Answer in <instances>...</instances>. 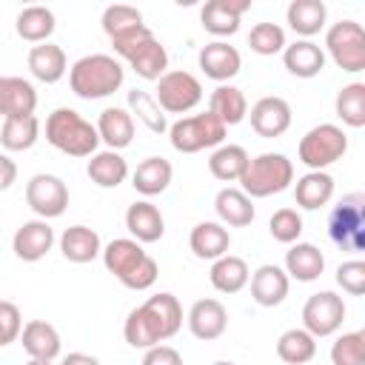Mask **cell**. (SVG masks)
<instances>
[{"label": "cell", "mask_w": 365, "mask_h": 365, "mask_svg": "<svg viewBox=\"0 0 365 365\" xmlns=\"http://www.w3.org/2000/svg\"><path fill=\"white\" fill-rule=\"evenodd\" d=\"M180 328H182L180 299L168 291H160V294L148 297L143 305H137L134 311H128L125 325H123V336L131 348L148 351V348L171 339Z\"/></svg>", "instance_id": "obj_1"}, {"label": "cell", "mask_w": 365, "mask_h": 365, "mask_svg": "<svg viewBox=\"0 0 365 365\" xmlns=\"http://www.w3.org/2000/svg\"><path fill=\"white\" fill-rule=\"evenodd\" d=\"M103 265L108 274H114L131 291H148L160 277L157 259L151 254H145L143 242H137L134 237L111 240L103 248Z\"/></svg>", "instance_id": "obj_2"}, {"label": "cell", "mask_w": 365, "mask_h": 365, "mask_svg": "<svg viewBox=\"0 0 365 365\" xmlns=\"http://www.w3.org/2000/svg\"><path fill=\"white\" fill-rule=\"evenodd\" d=\"M125 80V68L111 54H86L68 71V86L80 100H103Z\"/></svg>", "instance_id": "obj_3"}, {"label": "cell", "mask_w": 365, "mask_h": 365, "mask_svg": "<svg viewBox=\"0 0 365 365\" xmlns=\"http://www.w3.org/2000/svg\"><path fill=\"white\" fill-rule=\"evenodd\" d=\"M46 140L48 145H54L68 157H94L97 145L103 143L97 125H91L80 111L66 106L54 108L46 117Z\"/></svg>", "instance_id": "obj_4"}, {"label": "cell", "mask_w": 365, "mask_h": 365, "mask_svg": "<svg viewBox=\"0 0 365 365\" xmlns=\"http://www.w3.org/2000/svg\"><path fill=\"white\" fill-rule=\"evenodd\" d=\"M111 46H114V54L120 60H125L137 77L157 83L163 74H168V51L154 37V31L148 26L134 29V31L111 40Z\"/></svg>", "instance_id": "obj_5"}, {"label": "cell", "mask_w": 365, "mask_h": 365, "mask_svg": "<svg viewBox=\"0 0 365 365\" xmlns=\"http://www.w3.org/2000/svg\"><path fill=\"white\" fill-rule=\"evenodd\" d=\"M294 182V163L285 154L277 151H265L259 157H251L240 185L251 200H262L271 194L285 191Z\"/></svg>", "instance_id": "obj_6"}, {"label": "cell", "mask_w": 365, "mask_h": 365, "mask_svg": "<svg viewBox=\"0 0 365 365\" xmlns=\"http://www.w3.org/2000/svg\"><path fill=\"white\" fill-rule=\"evenodd\" d=\"M328 237L339 251H365V194H345L328 214Z\"/></svg>", "instance_id": "obj_7"}, {"label": "cell", "mask_w": 365, "mask_h": 365, "mask_svg": "<svg viewBox=\"0 0 365 365\" xmlns=\"http://www.w3.org/2000/svg\"><path fill=\"white\" fill-rule=\"evenodd\" d=\"M225 131H228V125L214 111H202V114L180 117L177 123H171L168 140H171L174 151L197 154L202 148H220L225 143Z\"/></svg>", "instance_id": "obj_8"}, {"label": "cell", "mask_w": 365, "mask_h": 365, "mask_svg": "<svg viewBox=\"0 0 365 365\" xmlns=\"http://www.w3.org/2000/svg\"><path fill=\"white\" fill-rule=\"evenodd\" d=\"M348 151V137L339 125L334 123H319L314 125L302 140H299V163L308 165V171H325L336 160H342Z\"/></svg>", "instance_id": "obj_9"}, {"label": "cell", "mask_w": 365, "mask_h": 365, "mask_svg": "<svg viewBox=\"0 0 365 365\" xmlns=\"http://www.w3.org/2000/svg\"><path fill=\"white\" fill-rule=\"evenodd\" d=\"M325 51L336 68L356 74L365 71V29L356 20H339L325 31Z\"/></svg>", "instance_id": "obj_10"}, {"label": "cell", "mask_w": 365, "mask_h": 365, "mask_svg": "<svg viewBox=\"0 0 365 365\" xmlns=\"http://www.w3.org/2000/svg\"><path fill=\"white\" fill-rule=\"evenodd\" d=\"M154 97H157V103L163 106L165 114H188L202 100V83L191 71L174 68V71H168L157 80Z\"/></svg>", "instance_id": "obj_11"}, {"label": "cell", "mask_w": 365, "mask_h": 365, "mask_svg": "<svg viewBox=\"0 0 365 365\" xmlns=\"http://www.w3.org/2000/svg\"><path fill=\"white\" fill-rule=\"evenodd\" d=\"M342 319H345V302L336 291H317L302 305V328L317 339L336 334L342 328Z\"/></svg>", "instance_id": "obj_12"}, {"label": "cell", "mask_w": 365, "mask_h": 365, "mask_svg": "<svg viewBox=\"0 0 365 365\" xmlns=\"http://www.w3.org/2000/svg\"><path fill=\"white\" fill-rule=\"evenodd\" d=\"M26 202L40 220H54L68 208V188L54 174H34L26 182Z\"/></svg>", "instance_id": "obj_13"}, {"label": "cell", "mask_w": 365, "mask_h": 365, "mask_svg": "<svg viewBox=\"0 0 365 365\" xmlns=\"http://www.w3.org/2000/svg\"><path fill=\"white\" fill-rule=\"evenodd\" d=\"M248 120H251V128L265 137V140H274V137H282L288 128H291V106L288 100L271 94V97H259L251 111H248Z\"/></svg>", "instance_id": "obj_14"}, {"label": "cell", "mask_w": 365, "mask_h": 365, "mask_svg": "<svg viewBox=\"0 0 365 365\" xmlns=\"http://www.w3.org/2000/svg\"><path fill=\"white\" fill-rule=\"evenodd\" d=\"M251 9V0H208L200 9V23L214 37H231L240 29V17Z\"/></svg>", "instance_id": "obj_15"}, {"label": "cell", "mask_w": 365, "mask_h": 365, "mask_svg": "<svg viewBox=\"0 0 365 365\" xmlns=\"http://www.w3.org/2000/svg\"><path fill=\"white\" fill-rule=\"evenodd\" d=\"M54 245V228L48 225V220H29L14 231L11 248L14 257L23 262H37L43 259Z\"/></svg>", "instance_id": "obj_16"}, {"label": "cell", "mask_w": 365, "mask_h": 365, "mask_svg": "<svg viewBox=\"0 0 365 365\" xmlns=\"http://www.w3.org/2000/svg\"><path fill=\"white\" fill-rule=\"evenodd\" d=\"M188 331L202 339V342H211V339H220L228 328V311L220 299L214 297H205V299H197L188 311Z\"/></svg>", "instance_id": "obj_17"}, {"label": "cell", "mask_w": 365, "mask_h": 365, "mask_svg": "<svg viewBox=\"0 0 365 365\" xmlns=\"http://www.w3.org/2000/svg\"><path fill=\"white\" fill-rule=\"evenodd\" d=\"M197 63H200L202 74L211 77V80H217L220 86L228 83L231 77H237L240 68H242V57H240V51H237L234 46H228L225 40L205 43V46L200 48Z\"/></svg>", "instance_id": "obj_18"}, {"label": "cell", "mask_w": 365, "mask_h": 365, "mask_svg": "<svg viewBox=\"0 0 365 365\" xmlns=\"http://www.w3.org/2000/svg\"><path fill=\"white\" fill-rule=\"evenodd\" d=\"M288 288H291L288 271L279 268V265H274V262H265V265H259L251 274V299L257 305H262V308L279 305L288 297Z\"/></svg>", "instance_id": "obj_19"}, {"label": "cell", "mask_w": 365, "mask_h": 365, "mask_svg": "<svg viewBox=\"0 0 365 365\" xmlns=\"http://www.w3.org/2000/svg\"><path fill=\"white\" fill-rule=\"evenodd\" d=\"M125 228H128V234L137 242L148 245V242L163 240V234H165V217H163V211L154 202L137 200V202H131L125 208Z\"/></svg>", "instance_id": "obj_20"}, {"label": "cell", "mask_w": 365, "mask_h": 365, "mask_svg": "<svg viewBox=\"0 0 365 365\" xmlns=\"http://www.w3.org/2000/svg\"><path fill=\"white\" fill-rule=\"evenodd\" d=\"M188 245L194 251L197 259H220L228 254L231 248V234H228V225L222 222H214V220H205V222H197L188 234Z\"/></svg>", "instance_id": "obj_21"}, {"label": "cell", "mask_w": 365, "mask_h": 365, "mask_svg": "<svg viewBox=\"0 0 365 365\" xmlns=\"http://www.w3.org/2000/svg\"><path fill=\"white\" fill-rule=\"evenodd\" d=\"M60 251L68 262H77V265H86L97 257H103V242H100V234L88 225H68L63 234H60Z\"/></svg>", "instance_id": "obj_22"}, {"label": "cell", "mask_w": 365, "mask_h": 365, "mask_svg": "<svg viewBox=\"0 0 365 365\" xmlns=\"http://www.w3.org/2000/svg\"><path fill=\"white\" fill-rule=\"evenodd\" d=\"M26 63H29V71H31L40 83H48V86L57 83V80H63L66 71H71V68H68V57H66V51H63L57 43L31 46Z\"/></svg>", "instance_id": "obj_23"}, {"label": "cell", "mask_w": 365, "mask_h": 365, "mask_svg": "<svg viewBox=\"0 0 365 365\" xmlns=\"http://www.w3.org/2000/svg\"><path fill=\"white\" fill-rule=\"evenodd\" d=\"M0 108L3 117H31L37 108V91L23 77H0Z\"/></svg>", "instance_id": "obj_24"}, {"label": "cell", "mask_w": 365, "mask_h": 365, "mask_svg": "<svg viewBox=\"0 0 365 365\" xmlns=\"http://www.w3.org/2000/svg\"><path fill=\"white\" fill-rule=\"evenodd\" d=\"M97 131H100V140L111 151H120V148L131 145V140H134V114L128 108L108 106L97 117Z\"/></svg>", "instance_id": "obj_25"}, {"label": "cell", "mask_w": 365, "mask_h": 365, "mask_svg": "<svg viewBox=\"0 0 365 365\" xmlns=\"http://www.w3.org/2000/svg\"><path fill=\"white\" fill-rule=\"evenodd\" d=\"M214 211L220 217L222 225L228 228H245L254 222V202L242 188H220L214 197Z\"/></svg>", "instance_id": "obj_26"}, {"label": "cell", "mask_w": 365, "mask_h": 365, "mask_svg": "<svg viewBox=\"0 0 365 365\" xmlns=\"http://www.w3.org/2000/svg\"><path fill=\"white\" fill-rule=\"evenodd\" d=\"M285 271L297 282H314L325 271V254L314 242H294L285 251Z\"/></svg>", "instance_id": "obj_27"}, {"label": "cell", "mask_w": 365, "mask_h": 365, "mask_svg": "<svg viewBox=\"0 0 365 365\" xmlns=\"http://www.w3.org/2000/svg\"><path fill=\"white\" fill-rule=\"evenodd\" d=\"M23 351L29 354V359H57L60 356V334L51 322L46 319H29L23 325Z\"/></svg>", "instance_id": "obj_28"}, {"label": "cell", "mask_w": 365, "mask_h": 365, "mask_svg": "<svg viewBox=\"0 0 365 365\" xmlns=\"http://www.w3.org/2000/svg\"><path fill=\"white\" fill-rule=\"evenodd\" d=\"M285 20L294 34H299L302 40H311L314 34L325 29L328 9L322 0H291L285 9Z\"/></svg>", "instance_id": "obj_29"}, {"label": "cell", "mask_w": 365, "mask_h": 365, "mask_svg": "<svg viewBox=\"0 0 365 365\" xmlns=\"http://www.w3.org/2000/svg\"><path fill=\"white\" fill-rule=\"evenodd\" d=\"M282 63L294 77L311 80L325 68V51L314 40H294L291 46H285Z\"/></svg>", "instance_id": "obj_30"}, {"label": "cell", "mask_w": 365, "mask_h": 365, "mask_svg": "<svg viewBox=\"0 0 365 365\" xmlns=\"http://www.w3.org/2000/svg\"><path fill=\"white\" fill-rule=\"evenodd\" d=\"M171 177H174V168H171V163L165 157H145L134 168L131 185L143 197H157V194H163L171 185Z\"/></svg>", "instance_id": "obj_31"}, {"label": "cell", "mask_w": 365, "mask_h": 365, "mask_svg": "<svg viewBox=\"0 0 365 365\" xmlns=\"http://www.w3.org/2000/svg\"><path fill=\"white\" fill-rule=\"evenodd\" d=\"M334 197V177L328 171H308L294 185V200L305 211H317L328 205Z\"/></svg>", "instance_id": "obj_32"}, {"label": "cell", "mask_w": 365, "mask_h": 365, "mask_svg": "<svg viewBox=\"0 0 365 365\" xmlns=\"http://www.w3.org/2000/svg\"><path fill=\"white\" fill-rule=\"evenodd\" d=\"M208 279H211V285L220 294H237V291H242L251 282V271H248V262L242 257L225 254V257H220V259L211 262Z\"/></svg>", "instance_id": "obj_33"}, {"label": "cell", "mask_w": 365, "mask_h": 365, "mask_svg": "<svg viewBox=\"0 0 365 365\" xmlns=\"http://www.w3.org/2000/svg\"><path fill=\"white\" fill-rule=\"evenodd\" d=\"M248 163H251V157H248V151H245L242 145L222 143L220 148L211 151V157H208V171H211L217 180H222V182H240L242 174H245V168H248Z\"/></svg>", "instance_id": "obj_34"}, {"label": "cell", "mask_w": 365, "mask_h": 365, "mask_svg": "<svg viewBox=\"0 0 365 365\" xmlns=\"http://www.w3.org/2000/svg\"><path fill=\"white\" fill-rule=\"evenodd\" d=\"M86 174H88V180H91L94 185H100V188H117V185L125 182V177H128V163L123 160L120 151L106 148V151H97V154L88 160Z\"/></svg>", "instance_id": "obj_35"}, {"label": "cell", "mask_w": 365, "mask_h": 365, "mask_svg": "<svg viewBox=\"0 0 365 365\" xmlns=\"http://www.w3.org/2000/svg\"><path fill=\"white\" fill-rule=\"evenodd\" d=\"M208 111H214L225 125H237L248 117V100L242 94V88L231 86V83H222L211 91L208 97Z\"/></svg>", "instance_id": "obj_36"}, {"label": "cell", "mask_w": 365, "mask_h": 365, "mask_svg": "<svg viewBox=\"0 0 365 365\" xmlns=\"http://www.w3.org/2000/svg\"><path fill=\"white\" fill-rule=\"evenodd\" d=\"M54 11L48 9V6H26L20 14H17V20H14V29H17V34L23 37V40H29V43H48V37L54 34Z\"/></svg>", "instance_id": "obj_37"}, {"label": "cell", "mask_w": 365, "mask_h": 365, "mask_svg": "<svg viewBox=\"0 0 365 365\" xmlns=\"http://www.w3.org/2000/svg\"><path fill=\"white\" fill-rule=\"evenodd\" d=\"M277 356L285 365H305L317 356V336L305 328H288L277 339Z\"/></svg>", "instance_id": "obj_38"}, {"label": "cell", "mask_w": 365, "mask_h": 365, "mask_svg": "<svg viewBox=\"0 0 365 365\" xmlns=\"http://www.w3.org/2000/svg\"><path fill=\"white\" fill-rule=\"evenodd\" d=\"M40 140V120L31 117H3L0 145L6 151H29Z\"/></svg>", "instance_id": "obj_39"}, {"label": "cell", "mask_w": 365, "mask_h": 365, "mask_svg": "<svg viewBox=\"0 0 365 365\" xmlns=\"http://www.w3.org/2000/svg\"><path fill=\"white\" fill-rule=\"evenodd\" d=\"M128 111L131 114H137V120L148 128V131H154V134H165L171 125H168V120H165V111H163V106L157 103V97L154 94H148V91H140V88H131L128 91Z\"/></svg>", "instance_id": "obj_40"}, {"label": "cell", "mask_w": 365, "mask_h": 365, "mask_svg": "<svg viewBox=\"0 0 365 365\" xmlns=\"http://www.w3.org/2000/svg\"><path fill=\"white\" fill-rule=\"evenodd\" d=\"M336 117L351 125V128H362L365 125V83H348L336 91Z\"/></svg>", "instance_id": "obj_41"}, {"label": "cell", "mask_w": 365, "mask_h": 365, "mask_svg": "<svg viewBox=\"0 0 365 365\" xmlns=\"http://www.w3.org/2000/svg\"><path fill=\"white\" fill-rule=\"evenodd\" d=\"M100 23H103V31H106L111 40H117V37H123V34H128V31L145 26V23H143V11L134 9V6H125V3L106 6Z\"/></svg>", "instance_id": "obj_42"}, {"label": "cell", "mask_w": 365, "mask_h": 365, "mask_svg": "<svg viewBox=\"0 0 365 365\" xmlns=\"http://www.w3.org/2000/svg\"><path fill=\"white\" fill-rule=\"evenodd\" d=\"M248 46L254 54H262V57H271V54H279L285 51V29L279 23H257L251 31H248Z\"/></svg>", "instance_id": "obj_43"}, {"label": "cell", "mask_w": 365, "mask_h": 365, "mask_svg": "<svg viewBox=\"0 0 365 365\" xmlns=\"http://www.w3.org/2000/svg\"><path fill=\"white\" fill-rule=\"evenodd\" d=\"M268 231L277 242L282 245H294L299 242V234H302V217L297 208H277L268 220Z\"/></svg>", "instance_id": "obj_44"}, {"label": "cell", "mask_w": 365, "mask_h": 365, "mask_svg": "<svg viewBox=\"0 0 365 365\" xmlns=\"http://www.w3.org/2000/svg\"><path fill=\"white\" fill-rule=\"evenodd\" d=\"M331 365H365V339L359 331L336 336L331 345Z\"/></svg>", "instance_id": "obj_45"}, {"label": "cell", "mask_w": 365, "mask_h": 365, "mask_svg": "<svg viewBox=\"0 0 365 365\" xmlns=\"http://www.w3.org/2000/svg\"><path fill=\"white\" fill-rule=\"evenodd\" d=\"M336 285L351 297H365V259H348L336 268Z\"/></svg>", "instance_id": "obj_46"}, {"label": "cell", "mask_w": 365, "mask_h": 365, "mask_svg": "<svg viewBox=\"0 0 365 365\" xmlns=\"http://www.w3.org/2000/svg\"><path fill=\"white\" fill-rule=\"evenodd\" d=\"M23 334V317L20 308L11 299L0 302V345H11Z\"/></svg>", "instance_id": "obj_47"}, {"label": "cell", "mask_w": 365, "mask_h": 365, "mask_svg": "<svg viewBox=\"0 0 365 365\" xmlns=\"http://www.w3.org/2000/svg\"><path fill=\"white\" fill-rule=\"evenodd\" d=\"M143 365H182V356L171 345H154V348L145 351Z\"/></svg>", "instance_id": "obj_48"}, {"label": "cell", "mask_w": 365, "mask_h": 365, "mask_svg": "<svg viewBox=\"0 0 365 365\" xmlns=\"http://www.w3.org/2000/svg\"><path fill=\"white\" fill-rule=\"evenodd\" d=\"M0 168H3V177H0V191H9L14 185V177H17V165L9 154L0 157Z\"/></svg>", "instance_id": "obj_49"}, {"label": "cell", "mask_w": 365, "mask_h": 365, "mask_svg": "<svg viewBox=\"0 0 365 365\" xmlns=\"http://www.w3.org/2000/svg\"><path fill=\"white\" fill-rule=\"evenodd\" d=\"M60 365H100V359L91 356V354H83V351H71V354L63 356Z\"/></svg>", "instance_id": "obj_50"}, {"label": "cell", "mask_w": 365, "mask_h": 365, "mask_svg": "<svg viewBox=\"0 0 365 365\" xmlns=\"http://www.w3.org/2000/svg\"><path fill=\"white\" fill-rule=\"evenodd\" d=\"M26 365H54V362L51 359H29Z\"/></svg>", "instance_id": "obj_51"}, {"label": "cell", "mask_w": 365, "mask_h": 365, "mask_svg": "<svg viewBox=\"0 0 365 365\" xmlns=\"http://www.w3.org/2000/svg\"><path fill=\"white\" fill-rule=\"evenodd\" d=\"M211 365H237V362H228V359H220V362H211Z\"/></svg>", "instance_id": "obj_52"}, {"label": "cell", "mask_w": 365, "mask_h": 365, "mask_svg": "<svg viewBox=\"0 0 365 365\" xmlns=\"http://www.w3.org/2000/svg\"><path fill=\"white\" fill-rule=\"evenodd\" d=\"M359 334H362V339H365V328H359Z\"/></svg>", "instance_id": "obj_53"}]
</instances>
